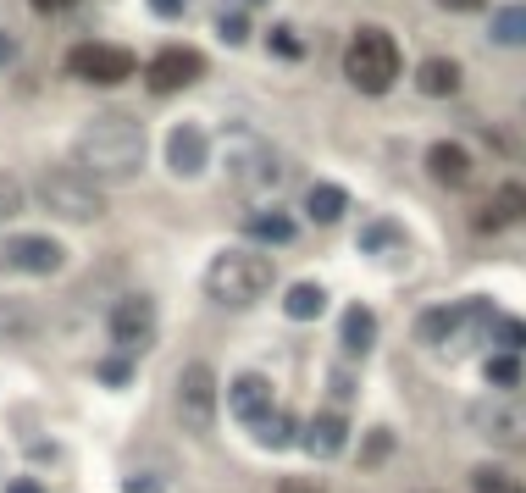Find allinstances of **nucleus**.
I'll return each mask as SVG.
<instances>
[{"mask_svg":"<svg viewBox=\"0 0 526 493\" xmlns=\"http://www.w3.org/2000/svg\"><path fill=\"white\" fill-rule=\"evenodd\" d=\"M144 150H150V139H144V122L128 117V111H106V117L84 122V133L72 139V156H78V167L95 172L100 183L133 178V172L144 167Z\"/></svg>","mask_w":526,"mask_h":493,"instance_id":"obj_1","label":"nucleus"},{"mask_svg":"<svg viewBox=\"0 0 526 493\" xmlns=\"http://www.w3.org/2000/svg\"><path fill=\"white\" fill-rule=\"evenodd\" d=\"M272 283H277V266L266 261L261 250H222L205 266V294H211L216 305H228V311L255 305Z\"/></svg>","mask_w":526,"mask_h":493,"instance_id":"obj_2","label":"nucleus"},{"mask_svg":"<svg viewBox=\"0 0 526 493\" xmlns=\"http://www.w3.org/2000/svg\"><path fill=\"white\" fill-rule=\"evenodd\" d=\"M39 205H45L50 217L61 222H100L106 217V194H100V178L95 172H84L78 161L72 167H45L34 183Z\"/></svg>","mask_w":526,"mask_h":493,"instance_id":"obj_3","label":"nucleus"},{"mask_svg":"<svg viewBox=\"0 0 526 493\" xmlns=\"http://www.w3.org/2000/svg\"><path fill=\"white\" fill-rule=\"evenodd\" d=\"M344 73H349V84H355L360 95H388L394 78H399V45H394V34H383V28H360V34L349 39Z\"/></svg>","mask_w":526,"mask_h":493,"instance_id":"obj_4","label":"nucleus"},{"mask_svg":"<svg viewBox=\"0 0 526 493\" xmlns=\"http://www.w3.org/2000/svg\"><path fill=\"white\" fill-rule=\"evenodd\" d=\"M178 421L189 438H205L216 427V372L205 361H189L178 377Z\"/></svg>","mask_w":526,"mask_h":493,"instance_id":"obj_5","label":"nucleus"},{"mask_svg":"<svg viewBox=\"0 0 526 493\" xmlns=\"http://www.w3.org/2000/svg\"><path fill=\"white\" fill-rule=\"evenodd\" d=\"M111 344L122 349V355H139V349L156 344V300L150 294H122L117 305H111Z\"/></svg>","mask_w":526,"mask_h":493,"instance_id":"obj_6","label":"nucleus"},{"mask_svg":"<svg viewBox=\"0 0 526 493\" xmlns=\"http://www.w3.org/2000/svg\"><path fill=\"white\" fill-rule=\"evenodd\" d=\"M222 167L233 172L239 189H272V183L283 178V156H277L272 145H261V139H233V145L222 150Z\"/></svg>","mask_w":526,"mask_h":493,"instance_id":"obj_7","label":"nucleus"},{"mask_svg":"<svg viewBox=\"0 0 526 493\" xmlns=\"http://www.w3.org/2000/svg\"><path fill=\"white\" fill-rule=\"evenodd\" d=\"M67 67L84 78V84H122L139 61H133V50H122V45H100V39H89V45H72Z\"/></svg>","mask_w":526,"mask_h":493,"instance_id":"obj_8","label":"nucleus"},{"mask_svg":"<svg viewBox=\"0 0 526 493\" xmlns=\"http://www.w3.org/2000/svg\"><path fill=\"white\" fill-rule=\"evenodd\" d=\"M0 266H12V272H28V277H50L67 266V250L45 233H17V239L0 244Z\"/></svg>","mask_w":526,"mask_h":493,"instance_id":"obj_9","label":"nucleus"},{"mask_svg":"<svg viewBox=\"0 0 526 493\" xmlns=\"http://www.w3.org/2000/svg\"><path fill=\"white\" fill-rule=\"evenodd\" d=\"M200 73H205L200 50L194 45H167L150 67H144V84H150V95H178V89H189Z\"/></svg>","mask_w":526,"mask_h":493,"instance_id":"obj_10","label":"nucleus"},{"mask_svg":"<svg viewBox=\"0 0 526 493\" xmlns=\"http://www.w3.org/2000/svg\"><path fill=\"white\" fill-rule=\"evenodd\" d=\"M205 161H211V139H205L200 122H178V128L167 133V172H178V178H200Z\"/></svg>","mask_w":526,"mask_h":493,"instance_id":"obj_11","label":"nucleus"},{"mask_svg":"<svg viewBox=\"0 0 526 493\" xmlns=\"http://www.w3.org/2000/svg\"><path fill=\"white\" fill-rule=\"evenodd\" d=\"M228 405H233V416H239L244 427H255L261 416H272V410H277V388L266 383L261 372H239V377H233Z\"/></svg>","mask_w":526,"mask_h":493,"instance_id":"obj_12","label":"nucleus"},{"mask_svg":"<svg viewBox=\"0 0 526 493\" xmlns=\"http://www.w3.org/2000/svg\"><path fill=\"white\" fill-rule=\"evenodd\" d=\"M299 444H305V455H316V460H333L338 449L349 444V421L338 416V410H322V416H311V421H305V433H299Z\"/></svg>","mask_w":526,"mask_h":493,"instance_id":"obj_13","label":"nucleus"},{"mask_svg":"<svg viewBox=\"0 0 526 493\" xmlns=\"http://www.w3.org/2000/svg\"><path fill=\"white\" fill-rule=\"evenodd\" d=\"M510 222H526V183H504V189L493 194V205L477 217V228L493 233V228H510Z\"/></svg>","mask_w":526,"mask_h":493,"instance_id":"obj_14","label":"nucleus"},{"mask_svg":"<svg viewBox=\"0 0 526 493\" xmlns=\"http://www.w3.org/2000/svg\"><path fill=\"white\" fill-rule=\"evenodd\" d=\"M477 427L488 438H499V444H526V410H515V405H482Z\"/></svg>","mask_w":526,"mask_h":493,"instance_id":"obj_15","label":"nucleus"},{"mask_svg":"<svg viewBox=\"0 0 526 493\" xmlns=\"http://www.w3.org/2000/svg\"><path fill=\"white\" fill-rule=\"evenodd\" d=\"M427 172H432L438 183H466V178H471V156H466V145H455V139L432 145V150H427Z\"/></svg>","mask_w":526,"mask_h":493,"instance_id":"obj_16","label":"nucleus"},{"mask_svg":"<svg viewBox=\"0 0 526 493\" xmlns=\"http://www.w3.org/2000/svg\"><path fill=\"white\" fill-rule=\"evenodd\" d=\"M471 311H477V305H432V311L416 316V338L421 344H443V338L455 333V322H466Z\"/></svg>","mask_w":526,"mask_h":493,"instance_id":"obj_17","label":"nucleus"},{"mask_svg":"<svg viewBox=\"0 0 526 493\" xmlns=\"http://www.w3.org/2000/svg\"><path fill=\"white\" fill-rule=\"evenodd\" d=\"M349 211V194L338 189V183H311V194H305V217L322 222V228H333V222H344Z\"/></svg>","mask_w":526,"mask_h":493,"instance_id":"obj_18","label":"nucleus"},{"mask_svg":"<svg viewBox=\"0 0 526 493\" xmlns=\"http://www.w3.org/2000/svg\"><path fill=\"white\" fill-rule=\"evenodd\" d=\"M338 327H344V355H371V344H377V316H371L366 305H349Z\"/></svg>","mask_w":526,"mask_h":493,"instance_id":"obj_19","label":"nucleus"},{"mask_svg":"<svg viewBox=\"0 0 526 493\" xmlns=\"http://www.w3.org/2000/svg\"><path fill=\"white\" fill-rule=\"evenodd\" d=\"M416 84H421V95H455L460 89V67L449 56H427L421 61V73H416Z\"/></svg>","mask_w":526,"mask_h":493,"instance_id":"obj_20","label":"nucleus"},{"mask_svg":"<svg viewBox=\"0 0 526 493\" xmlns=\"http://www.w3.org/2000/svg\"><path fill=\"white\" fill-rule=\"evenodd\" d=\"M283 311L294 316V322H316V316L327 311V289L322 283H294V289L283 294Z\"/></svg>","mask_w":526,"mask_h":493,"instance_id":"obj_21","label":"nucleus"},{"mask_svg":"<svg viewBox=\"0 0 526 493\" xmlns=\"http://www.w3.org/2000/svg\"><path fill=\"white\" fill-rule=\"evenodd\" d=\"M250 433L261 438L266 449H288V444L299 438V427H294V416H288V410H272V416H261V421H255Z\"/></svg>","mask_w":526,"mask_h":493,"instance_id":"obj_22","label":"nucleus"},{"mask_svg":"<svg viewBox=\"0 0 526 493\" xmlns=\"http://www.w3.org/2000/svg\"><path fill=\"white\" fill-rule=\"evenodd\" d=\"M488 34L499 39V45H526V6H499Z\"/></svg>","mask_w":526,"mask_h":493,"instance_id":"obj_23","label":"nucleus"},{"mask_svg":"<svg viewBox=\"0 0 526 493\" xmlns=\"http://www.w3.org/2000/svg\"><path fill=\"white\" fill-rule=\"evenodd\" d=\"M521 377H526V366H521L515 349H504V355H493L488 361V383L493 388H521Z\"/></svg>","mask_w":526,"mask_h":493,"instance_id":"obj_24","label":"nucleus"},{"mask_svg":"<svg viewBox=\"0 0 526 493\" xmlns=\"http://www.w3.org/2000/svg\"><path fill=\"white\" fill-rule=\"evenodd\" d=\"M250 239L288 244V239H294V222H288V217H277V211H261V217H250Z\"/></svg>","mask_w":526,"mask_h":493,"instance_id":"obj_25","label":"nucleus"},{"mask_svg":"<svg viewBox=\"0 0 526 493\" xmlns=\"http://www.w3.org/2000/svg\"><path fill=\"white\" fill-rule=\"evenodd\" d=\"M28 205V194H23V183L12 178V172H0V222H12L17 211Z\"/></svg>","mask_w":526,"mask_h":493,"instance_id":"obj_26","label":"nucleus"},{"mask_svg":"<svg viewBox=\"0 0 526 493\" xmlns=\"http://www.w3.org/2000/svg\"><path fill=\"white\" fill-rule=\"evenodd\" d=\"M34 333V316L23 305H0V338H28Z\"/></svg>","mask_w":526,"mask_h":493,"instance_id":"obj_27","label":"nucleus"},{"mask_svg":"<svg viewBox=\"0 0 526 493\" xmlns=\"http://www.w3.org/2000/svg\"><path fill=\"white\" fill-rule=\"evenodd\" d=\"M95 377H100L106 388H128V383H133V361L111 355V361H100V366H95Z\"/></svg>","mask_w":526,"mask_h":493,"instance_id":"obj_28","label":"nucleus"},{"mask_svg":"<svg viewBox=\"0 0 526 493\" xmlns=\"http://www.w3.org/2000/svg\"><path fill=\"white\" fill-rule=\"evenodd\" d=\"M388 244H399V228H394V222H371V228L360 233V250H366V255L388 250Z\"/></svg>","mask_w":526,"mask_h":493,"instance_id":"obj_29","label":"nucleus"},{"mask_svg":"<svg viewBox=\"0 0 526 493\" xmlns=\"http://www.w3.org/2000/svg\"><path fill=\"white\" fill-rule=\"evenodd\" d=\"M471 488H477V493H521V482L504 477V471H477V477H471Z\"/></svg>","mask_w":526,"mask_h":493,"instance_id":"obj_30","label":"nucleus"},{"mask_svg":"<svg viewBox=\"0 0 526 493\" xmlns=\"http://www.w3.org/2000/svg\"><path fill=\"white\" fill-rule=\"evenodd\" d=\"M388 449H394V433H371V438H366V449H360V466H366V471H377V466H383V455H388Z\"/></svg>","mask_w":526,"mask_h":493,"instance_id":"obj_31","label":"nucleus"},{"mask_svg":"<svg viewBox=\"0 0 526 493\" xmlns=\"http://www.w3.org/2000/svg\"><path fill=\"white\" fill-rule=\"evenodd\" d=\"M493 338H499L504 349H526V322H515V316H504V322H499V333H493Z\"/></svg>","mask_w":526,"mask_h":493,"instance_id":"obj_32","label":"nucleus"},{"mask_svg":"<svg viewBox=\"0 0 526 493\" xmlns=\"http://www.w3.org/2000/svg\"><path fill=\"white\" fill-rule=\"evenodd\" d=\"M222 39H228V45H244V39H250V23H244V12H228V17H222Z\"/></svg>","mask_w":526,"mask_h":493,"instance_id":"obj_33","label":"nucleus"},{"mask_svg":"<svg viewBox=\"0 0 526 493\" xmlns=\"http://www.w3.org/2000/svg\"><path fill=\"white\" fill-rule=\"evenodd\" d=\"M272 50H277V56H305V45H299L288 28H277V34H272Z\"/></svg>","mask_w":526,"mask_h":493,"instance_id":"obj_34","label":"nucleus"},{"mask_svg":"<svg viewBox=\"0 0 526 493\" xmlns=\"http://www.w3.org/2000/svg\"><path fill=\"white\" fill-rule=\"evenodd\" d=\"M183 6H189V0H150V12H156V17H178Z\"/></svg>","mask_w":526,"mask_h":493,"instance_id":"obj_35","label":"nucleus"},{"mask_svg":"<svg viewBox=\"0 0 526 493\" xmlns=\"http://www.w3.org/2000/svg\"><path fill=\"white\" fill-rule=\"evenodd\" d=\"M34 12H67V6H78V0H28Z\"/></svg>","mask_w":526,"mask_h":493,"instance_id":"obj_36","label":"nucleus"},{"mask_svg":"<svg viewBox=\"0 0 526 493\" xmlns=\"http://www.w3.org/2000/svg\"><path fill=\"white\" fill-rule=\"evenodd\" d=\"M438 6H449V12H482V0H438Z\"/></svg>","mask_w":526,"mask_h":493,"instance_id":"obj_37","label":"nucleus"},{"mask_svg":"<svg viewBox=\"0 0 526 493\" xmlns=\"http://www.w3.org/2000/svg\"><path fill=\"white\" fill-rule=\"evenodd\" d=\"M122 493H161V488H156V482H144V477H139V482H122Z\"/></svg>","mask_w":526,"mask_h":493,"instance_id":"obj_38","label":"nucleus"},{"mask_svg":"<svg viewBox=\"0 0 526 493\" xmlns=\"http://www.w3.org/2000/svg\"><path fill=\"white\" fill-rule=\"evenodd\" d=\"M6 493H45V488H39V482H28V477H17V482H12V488H6Z\"/></svg>","mask_w":526,"mask_h":493,"instance_id":"obj_39","label":"nucleus"},{"mask_svg":"<svg viewBox=\"0 0 526 493\" xmlns=\"http://www.w3.org/2000/svg\"><path fill=\"white\" fill-rule=\"evenodd\" d=\"M277 493H316V482H283Z\"/></svg>","mask_w":526,"mask_h":493,"instance_id":"obj_40","label":"nucleus"},{"mask_svg":"<svg viewBox=\"0 0 526 493\" xmlns=\"http://www.w3.org/2000/svg\"><path fill=\"white\" fill-rule=\"evenodd\" d=\"M17 56V45H12V39H6V34H0V67H6V61H12Z\"/></svg>","mask_w":526,"mask_h":493,"instance_id":"obj_41","label":"nucleus"},{"mask_svg":"<svg viewBox=\"0 0 526 493\" xmlns=\"http://www.w3.org/2000/svg\"><path fill=\"white\" fill-rule=\"evenodd\" d=\"M250 6H266V0H250Z\"/></svg>","mask_w":526,"mask_h":493,"instance_id":"obj_42","label":"nucleus"}]
</instances>
